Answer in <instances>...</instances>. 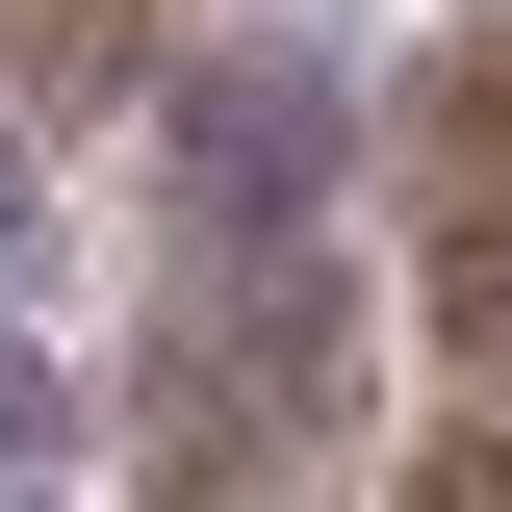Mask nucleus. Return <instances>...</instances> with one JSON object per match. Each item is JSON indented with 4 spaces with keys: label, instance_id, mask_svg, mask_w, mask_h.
Wrapping results in <instances>:
<instances>
[{
    "label": "nucleus",
    "instance_id": "nucleus-3",
    "mask_svg": "<svg viewBox=\"0 0 512 512\" xmlns=\"http://www.w3.org/2000/svg\"><path fill=\"white\" fill-rule=\"evenodd\" d=\"M154 154H180V205H333V154H359V77L333 52H205L180 103H154Z\"/></svg>",
    "mask_w": 512,
    "mask_h": 512
},
{
    "label": "nucleus",
    "instance_id": "nucleus-5",
    "mask_svg": "<svg viewBox=\"0 0 512 512\" xmlns=\"http://www.w3.org/2000/svg\"><path fill=\"white\" fill-rule=\"evenodd\" d=\"M0 461H77V384L26 359V333H0Z\"/></svg>",
    "mask_w": 512,
    "mask_h": 512
},
{
    "label": "nucleus",
    "instance_id": "nucleus-4",
    "mask_svg": "<svg viewBox=\"0 0 512 512\" xmlns=\"http://www.w3.org/2000/svg\"><path fill=\"white\" fill-rule=\"evenodd\" d=\"M128 52V0H0V103H52V77Z\"/></svg>",
    "mask_w": 512,
    "mask_h": 512
},
{
    "label": "nucleus",
    "instance_id": "nucleus-1",
    "mask_svg": "<svg viewBox=\"0 0 512 512\" xmlns=\"http://www.w3.org/2000/svg\"><path fill=\"white\" fill-rule=\"evenodd\" d=\"M154 461H308L359 436V256H333V205H180V256H154V410H128Z\"/></svg>",
    "mask_w": 512,
    "mask_h": 512
},
{
    "label": "nucleus",
    "instance_id": "nucleus-2",
    "mask_svg": "<svg viewBox=\"0 0 512 512\" xmlns=\"http://www.w3.org/2000/svg\"><path fill=\"white\" fill-rule=\"evenodd\" d=\"M384 154H410V256H436V359L512 384V52H410Z\"/></svg>",
    "mask_w": 512,
    "mask_h": 512
}]
</instances>
